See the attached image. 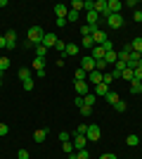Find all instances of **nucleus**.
I'll list each match as a JSON object with an SVG mask.
<instances>
[{"label":"nucleus","instance_id":"nucleus-46","mask_svg":"<svg viewBox=\"0 0 142 159\" xmlns=\"http://www.w3.org/2000/svg\"><path fill=\"white\" fill-rule=\"evenodd\" d=\"M17 159H28V150H19V152H17Z\"/></svg>","mask_w":142,"mask_h":159},{"label":"nucleus","instance_id":"nucleus-10","mask_svg":"<svg viewBox=\"0 0 142 159\" xmlns=\"http://www.w3.org/2000/svg\"><path fill=\"white\" fill-rule=\"evenodd\" d=\"M93 10L100 14V17H102V14L107 17V14H109V12H107V0H95V7H93Z\"/></svg>","mask_w":142,"mask_h":159},{"label":"nucleus","instance_id":"nucleus-15","mask_svg":"<svg viewBox=\"0 0 142 159\" xmlns=\"http://www.w3.org/2000/svg\"><path fill=\"white\" fill-rule=\"evenodd\" d=\"M121 79L126 81V83H133V79H135V74H133V69H130V66H126V69L121 71Z\"/></svg>","mask_w":142,"mask_h":159},{"label":"nucleus","instance_id":"nucleus-28","mask_svg":"<svg viewBox=\"0 0 142 159\" xmlns=\"http://www.w3.org/2000/svg\"><path fill=\"white\" fill-rule=\"evenodd\" d=\"M126 143H128V147H137V145H140V138H137V135H128Z\"/></svg>","mask_w":142,"mask_h":159},{"label":"nucleus","instance_id":"nucleus-41","mask_svg":"<svg viewBox=\"0 0 142 159\" xmlns=\"http://www.w3.org/2000/svg\"><path fill=\"white\" fill-rule=\"evenodd\" d=\"M114 109H116V112H126V102H121V100H118V102L114 105Z\"/></svg>","mask_w":142,"mask_h":159},{"label":"nucleus","instance_id":"nucleus-5","mask_svg":"<svg viewBox=\"0 0 142 159\" xmlns=\"http://www.w3.org/2000/svg\"><path fill=\"white\" fill-rule=\"evenodd\" d=\"M107 24H109V29H121L123 26V17L121 14H107Z\"/></svg>","mask_w":142,"mask_h":159},{"label":"nucleus","instance_id":"nucleus-2","mask_svg":"<svg viewBox=\"0 0 142 159\" xmlns=\"http://www.w3.org/2000/svg\"><path fill=\"white\" fill-rule=\"evenodd\" d=\"M85 138H88L90 143H97V140L102 138V131H100V126H97V124H90V126H88V131H85Z\"/></svg>","mask_w":142,"mask_h":159},{"label":"nucleus","instance_id":"nucleus-36","mask_svg":"<svg viewBox=\"0 0 142 159\" xmlns=\"http://www.w3.org/2000/svg\"><path fill=\"white\" fill-rule=\"evenodd\" d=\"M76 81H88V74L83 69H76Z\"/></svg>","mask_w":142,"mask_h":159},{"label":"nucleus","instance_id":"nucleus-4","mask_svg":"<svg viewBox=\"0 0 142 159\" xmlns=\"http://www.w3.org/2000/svg\"><path fill=\"white\" fill-rule=\"evenodd\" d=\"M121 10H123L121 0H107V12L109 14H121Z\"/></svg>","mask_w":142,"mask_h":159},{"label":"nucleus","instance_id":"nucleus-29","mask_svg":"<svg viewBox=\"0 0 142 159\" xmlns=\"http://www.w3.org/2000/svg\"><path fill=\"white\" fill-rule=\"evenodd\" d=\"M71 10H74V12H81V10H85L83 0H74V2H71Z\"/></svg>","mask_w":142,"mask_h":159},{"label":"nucleus","instance_id":"nucleus-47","mask_svg":"<svg viewBox=\"0 0 142 159\" xmlns=\"http://www.w3.org/2000/svg\"><path fill=\"white\" fill-rule=\"evenodd\" d=\"M85 131H88V126H85V124H81V126L76 128V133H78V135H85Z\"/></svg>","mask_w":142,"mask_h":159},{"label":"nucleus","instance_id":"nucleus-24","mask_svg":"<svg viewBox=\"0 0 142 159\" xmlns=\"http://www.w3.org/2000/svg\"><path fill=\"white\" fill-rule=\"evenodd\" d=\"M95 102H97V95H95V93H88L85 98H83V105H90V107H93Z\"/></svg>","mask_w":142,"mask_h":159},{"label":"nucleus","instance_id":"nucleus-49","mask_svg":"<svg viewBox=\"0 0 142 159\" xmlns=\"http://www.w3.org/2000/svg\"><path fill=\"white\" fill-rule=\"evenodd\" d=\"M59 140H62V143H67V140H71V138H69L67 131H62V133H59Z\"/></svg>","mask_w":142,"mask_h":159},{"label":"nucleus","instance_id":"nucleus-14","mask_svg":"<svg viewBox=\"0 0 142 159\" xmlns=\"http://www.w3.org/2000/svg\"><path fill=\"white\" fill-rule=\"evenodd\" d=\"M107 93H109L107 83H97V86H95V95H97V98H107Z\"/></svg>","mask_w":142,"mask_h":159},{"label":"nucleus","instance_id":"nucleus-8","mask_svg":"<svg viewBox=\"0 0 142 159\" xmlns=\"http://www.w3.org/2000/svg\"><path fill=\"white\" fill-rule=\"evenodd\" d=\"M57 40H59V38H57L54 33H45V36H43V43H41V45L50 50V48H54V45H57Z\"/></svg>","mask_w":142,"mask_h":159},{"label":"nucleus","instance_id":"nucleus-51","mask_svg":"<svg viewBox=\"0 0 142 159\" xmlns=\"http://www.w3.org/2000/svg\"><path fill=\"white\" fill-rule=\"evenodd\" d=\"M0 48H7V40H5V36H0Z\"/></svg>","mask_w":142,"mask_h":159},{"label":"nucleus","instance_id":"nucleus-20","mask_svg":"<svg viewBox=\"0 0 142 159\" xmlns=\"http://www.w3.org/2000/svg\"><path fill=\"white\" fill-rule=\"evenodd\" d=\"M45 138H47V131H45V128H38V131L33 133V143H43Z\"/></svg>","mask_w":142,"mask_h":159},{"label":"nucleus","instance_id":"nucleus-11","mask_svg":"<svg viewBox=\"0 0 142 159\" xmlns=\"http://www.w3.org/2000/svg\"><path fill=\"white\" fill-rule=\"evenodd\" d=\"M54 14H57V19H67L69 7L64 5V2H59V5H54Z\"/></svg>","mask_w":142,"mask_h":159},{"label":"nucleus","instance_id":"nucleus-53","mask_svg":"<svg viewBox=\"0 0 142 159\" xmlns=\"http://www.w3.org/2000/svg\"><path fill=\"white\" fill-rule=\"evenodd\" d=\"M0 88H2V74H0Z\"/></svg>","mask_w":142,"mask_h":159},{"label":"nucleus","instance_id":"nucleus-17","mask_svg":"<svg viewBox=\"0 0 142 159\" xmlns=\"http://www.w3.org/2000/svg\"><path fill=\"white\" fill-rule=\"evenodd\" d=\"M74 55H78V45L67 43V50H64V55H62V57H74Z\"/></svg>","mask_w":142,"mask_h":159},{"label":"nucleus","instance_id":"nucleus-54","mask_svg":"<svg viewBox=\"0 0 142 159\" xmlns=\"http://www.w3.org/2000/svg\"><path fill=\"white\" fill-rule=\"evenodd\" d=\"M140 93H142V83H140Z\"/></svg>","mask_w":142,"mask_h":159},{"label":"nucleus","instance_id":"nucleus-35","mask_svg":"<svg viewBox=\"0 0 142 159\" xmlns=\"http://www.w3.org/2000/svg\"><path fill=\"white\" fill-rule=\"evenodd\" d=\"M95 29H97V26H90V24H85V26H81V33H83V36H90Z\"/></svg>","mask_w":142,"mask_h":159},{"label":"nucleus","instance_id":"nucleus-50","mask_svg":"<svg viewBox=\"0 0 142 159\" xmlns=\"http://www.w3.org/2000/svg\"><path fill=\"white\" fill-rule=\"evenodd\" d=\"M100 159H116V154H111V152H107V154H102Z\"/></svg>","mask_w":142,"mask_h":159},{"label":"nucleus","instance_id":"nucleus-26","mask_svg":"<svg viewBox=\"0 0 142 159\" xmlns=\"http://www.w3.org/2000/svg\"><path fill=\"white\" fill-rule=\"evenodd\" d=\"M33 50H36V57H41V60H45V55H47V48H43V45H36Z\"/></svg>","mask_w":142,"mask_h":159},{"label":"nucleus","instance_id":"nucleus-40","mask_svg":"<svg viewBox=\"0 0 142 159\" xmlns=\"http://www.w3.org/2000/svg\"><path fill=\"white\" fill-rule=\"evenodd\" d=\"M130 93H133V95L140 93V83H137V81H133V83H130Z\"/></svg>","mask_w":142,"mask_h":159},{"label":"nucleus","instance_id":"nucleus-30","mask_svg":"<svg viewBox=\"0 0 142 159\" xmlns=\"http://www.w3.org/2000/svg\"><path fill=\"white\" fill-rule=\"evenodd\" d=\"M62 147H64V152H67V154H74V150H76L71 140H67V143H62Z\"/></svg>","mask_w":142,"mask_h":159},{"label":"nucleus","instance_id":"nucleus-33","mask_svg":"<svg viewBox=\"0 0 142 159\" xmlns=\"http://www.w3.org/2000/svg\"><path fill=\"white\" fill-rule=\"evenodd\" d=\"M78 14H81V12H74V10H69V14H67V21H69V24L78 21Z\"/></svg>","mask_w":142,"mask_h":159},{"label":"nucleus","instance_id":"nucleus-44","mask_svg":"<svg viewBox=\"0 0 142 159\" xmlns=\"http://www.w3.org/2000/svg\"><path fill=\"white\" fill-rule=\"evenodd\" d=\"M107 62H104V60H100V62H97V71H102V74H104V69H107Z\"/></svg>","mask_w":142,"mask_h":159},{"label":"nucleus","instance_id":"nucleus-23","mask_svg":"<svg viewBox=\"0 0 142 159\" xmlns=\"http://www.w3.org/2000/svg\"><path fill=\"white\" fill-rule=\"evenodd\" d=\"M118 100H121V98H118V93H114V90H109V93H107V102H109V105H116Z\"/></svg>","mask_w":142,"mask_h":159},{"label":"nucleus","instance_id":"nucleus-37","mask_svg":"<svg viewBox=\"0 0 142 159\" xmlns=\"http://www.w3.org/2000/svg\"><path fill=\"white\" fill-rule=\"evenodd\" d=\"M81 114H83V116H90V114H93V107H90V105H83L81 107Z\"/></svg>","mask_w":142,"mask_h":159},{"label":"nucleus","instance_id":"nucleus-19","mask_svg":"<svg viewBox=\"0 0 142 159\" xmlns=\"http://www.w3.org/2000/svg\"><path fill=\"white\" fill-rule=\"evenodd\" d=\"M88 81H90V83H95V86H97V83H102V71H97V69H95V71H90V74H88Z\"/></svg>","mask_w":142,"mask_h":159},{"label":"nucleus","instance_id":"nucleus-39","mask_svg":"<svg viewBox=\"0 0 142 159\" xmlns=\"http://www.w3.org/2000/svg\"><path fill=\"white\" fill-rule=\"evenodd\" d=\"M102 48H104V52H109V50H114V43H111V40H104V43H102Z\"/></svg>","mask_w":142,"mask_h":159},{"label":"nucleus","instance_id":"nucleus-42","mask_svg":"<svg viewBox=\"0 0 142 159\" xmlns=\"http://www.w3.org/2000/svg\"><path fill=\"white\" fill-rule=\"evenodd\" d=\"M54 50H59V52L64 55V50H67V43H62V40H57V45H54Z\"/></svg>","mask_w":142,"mask_h":159},{"label":"nucleus","instance_id":"nucleus-22","mask_svg":"<svg viewBox=\"0 0 142 159\" xmlns=\"http://www.w3.org/2000/svg\"><path fill=\"white\" fill-rule=\"evenodd\" d=\"M19 79H21V83L31 79V69H28V66H24V69H19Z\"/></svg>","mask_w":142,"mask_h":159},{"label":"nucleus","instance_id":"nucleus-13","mask_svg":"<svg viewBox=\"0 0 142 159\" xmlns=\"http://www.w3.org/2000/svg\"><path fill=\"white\" fill-rule=\"evenodd\" d=\"M71 143H74V147H76V150H83V147H85V143H88V138H85V135H78V133H76Z\"/></svg>","mask_w":142,"mask_h":159},{"label":"nucleus","instance_id":"nucleus-18","mask_svg":"<svg viewBox=\"0 0 142 159\" xmlns=\"http://www.w3.org/2000/svg\"><path fill=\"white\" fill-rule=\"evenodd\" d=\"M104 62H107V64H116V62H118V52H116V50H109V52L104 55Z\"/></svg>","mask_w":142,"mask_h":159},{"label":"nucleus","instance_id":"nucleus-31","mask_svg":"<svg viewBox=\"0 0 142 159\" xmlns=\"http://www.w3.org/2000/svg\"><path fill=\"white\" fill-rule=\"evenodd\" d=\"M10 69V57H0V74Z\"/></svg>","mask_w":142,"mask_h":159},{"label":"nucleus","instance_id":"nucleus-25","mask_svg":"<svg viewBox=\"0 0 142 159\" xmlns=\"http://www.w3.org/2000/svg\"><path fill=\"white\" fill-rule=\"evenodd\" d=\"M81 48H88V50H93V48H95L93 38H90V36H83V40H81Z\"/></svg>","mask_w":142,"mask_h":159},{"label":"nucleus","instance_id":"nucleus-32","mask_svg":"<svg viewBox=\"0 0 142 159\" xmlns=\"http://www.w3.org/2000/svg\"><path fill=\"white\" fill-rule=\"evenodd\" d=\"M133 74H135V79H133V81H137V83H142V64H137L135 69H133Z\"/></svg>","mask_w":142,"mask_h":159},{"label":"nucleus","instance_id":"nucleus-9","mask_svg":"<svg viewBox=\"0 0 142 159\" xmlns=\"http://www.w3.org/2000/svg\"><path fill=\"white\" fill-rule=\"evenodd\" d=\"M104 55H107V52H104V48H102V45H95L93 50H90V57H93L95 62H100V60H104Z\"/></svg>","mask_w":142,"mask_h":159},{"label":"nucleus","instance_id":"nucleus-21","mask_svg":"<svg viewBox=\"0 0 142 159\" xmlns=\"http://www.w3.org/2000/svg\"><path fill=\"white\" fill-rule=\"evenodd\" d=\"M130 48H133L135 52H140V55H142V36H137V38L130 43Z\"/></svg>","mask_w":142,"mask_h":159},{"label":"nucleus","instance_id":"nucleus-34","mask_svg":"<svg viewBox=\"0 0 142 159\" xmlns=\"http://www.w3.org/2000/svg\"><path fill=\"white\" fill-rule=\"evenodd\" d=\"M76 159H90V152L83 147V150H78V152H76Z\"/></svg>","mask_w":142,"mask_h":159},{"label":"nucleus","instance_id":"nucleus-43","mask_svg":"<svg viewBox=\"0 0 142 159\" xmlns=\"http://www.w3.org/2000/svg\"><path fill=\"white\" fill-rule=\"evenodd\" d=\"M7 133H10V128H7V124H2V121H0V138H2V135H7Z\"/></svg>","mask_w":142,"mask_h":159},{"label":"nucleus","instance_id":"nucleus-45","mask_svg":"<svg viewBox=\"0 0 142 159\" xmlns=\"http://www.w3.org/2000/svg\"><path fill=\"white\" fill-rule=\"evenodd\" d=\"M133 19H135L137 24H142V10H135V14H133Z\"/></svg>","mask_w":142,"mask_h":159},{"label":"nucleus","instance_id":"nucleus-7","mask_svg":"<svg viewBox=\"0 0 142 159\" xmlns=\"http://www.w3.org/2000/svg\"><path fill=\"white\" fill-rule=\"evenodd\" d=\"M74 86H76V95H81V98H85V95L90 93V86H88V81H76Z\"/></svg>","mask_w":142,"mask_h":159},{"label":"nucleus","instance_id":"nucleus-27","mask_svg":"<svg viewBox=\"0 0 142 159\" xmlns=\"http://www.w3.org/2000/svg\"><path fill=\"white\" fill-rule=\"evenodd\" d=\"M33 69H36V71H43V69H45V60L36 57V60H33Z\"/></svg>","mask_w":142,"mask_h":159},{"label":"nucleus","instance_id":"nucleus-1","mask_svg":"<svg viewBox=\"0 0 142 159\" xmlns=\"http://www.w3.org/2000/svg\"><path fill=\"white\" fill-rule=\"evenodd\" d=\"M43 36H45V31H43V29L41 26H31V29H28V43H31V45H41V43H43Z\"/></svg>","mask_w":142,"mask_h":159},{"label":"nucleus","instance_id":"nucleus-3","mask_svg":"<svg viewBox=\"0 0 142 159\" xmlns=\"http://www.w3.org/2000/svg\"><path fill=\"white\" fill-rule=\"evenodd\" d=\"M81 69H83L85 74H90V71H95V69H97V62L88 55V57H83V60H81Z\"/></svg>","mask_w":142,"mask_h":159},{"label":"nucleus","instance_id":"nucleus-6","mask_svg":"<svg viewBox=\"0 0 142 159\" xmlns=\"http://www.w3.org/2000/svg\"><path fill=\"white\" fill-rule=\"evenodd\" d=\"M90 38H93V43H95V45H102V43L107 40V33H104V31H102L100 26H97V29H95L93 33H90Z\"/></svg>","mask_w":142,"mask_h":159},{"label":"nucleus","instance_id":"nucleus-38","mask_svg":"<svg viewBox=\"0 0 142 159\" xmlns=\"http://www.w3.org/2000/svg\"><path fill=\"white\" fill-rule=\"evenodd\" d=\"M24 90H26V93H31V90H33V79L24 81Z\"/></svg>","mask_w":142,"mask_h":159},{"label":"nucleus","instance_id":"nucleus-12","mask_svg":"<svg viewBox=\"0 0 142 159\" xmlns=\"http://www.w3.org/2000/svg\"><path fill=\"white\" fill-rule=\"evenodd\" d=\"M5 40H7V50H14V45H17V33L10 29V31L5 33Z\"/></svg>","mask_w":142,"mask_h":159},{"label":"nucleus","instance_id":"nucleus-52","mask_svg":"<svg viewBox=\"0 0 142 159\" xmlns=\"http://www.w3.org/2000/svg\"><path fill=\"white\" fill-rule=\"evenodd\" d=\"M69 159H76V152H74V154H69Z\"/></svg>","mask_w":142,"mask_h":159},{"label":"nucleus","instance_id":"nucleus-16","mask_svg":"<svg viewBox=\"0 0 142 159\" xmlns=\"http://www.w3.org/2000/svg\"><path fill=\"white\" fill-rule=\"evenodd\" d=\"M85 19H88V24H90V26H97V21H100V14L95 12V10H90V12L85 14Z\"/></svg>","mask_w":142,"mask_h":159},{"label":"nucleus","instance_id":"nucleus-48","mask_svg":"<svg viewBox=\"0 0 142 159\" xmlns=\"http://www.w3.org/2000/svg\"><path fill=\"white\" fill-rule=\"evenodd\" d=\"M74 105L78 107V109H81V107H83V98H81V95H76V100H74Z\"/></svg>","mask_w":142,"mask_h":159}]
</instances>
